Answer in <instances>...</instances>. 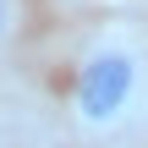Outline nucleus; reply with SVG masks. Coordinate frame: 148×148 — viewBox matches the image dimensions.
I'll list each match as a JSON object with an SVG mask.
<instances>
[{
	"label": "nucleus",
	"instance_id": "1",
	"mask_svg": "<svg viewBox=\"0 0 148 148\" xmlns=\"http://www.w3.org/2000/svg\"><path fill=\"white\" fill-rule=\"evenodd\" d=\"M66 126L77 148H148V38L137 27L110 22L77 44Z\"/></svg>",
	"mask_w": 148,
	"mask_h": 148
},
{
	"label": "nucleus",
	"instance_id": "2",
	"mask_svg": "<svg viewBox=\"0 0 148 148\" xmlns=\"http://www.w3.org/2000/svg\"><path fill=\"white\" fill-rule=\"evenodd\" d=\"M16 33H22V0H0V55L16 44Z\"/></svg>",
	"mask_w": 148,
	"mask_h": 148
},
{
	"label": "nucleus",
	"instance_id": "3",
	"mask_svg": "<svg viewBox=\"0 0 148 148\" xmlns=\"http://www.w3.org/2000/svg\"><path fill=\"white\" fill-rule=\"evenodd\" d=\"M0 148H5V143H0Z\"/></svg>",
	"mask_w": 148,
	"mask_h": 148
}]
</instances>
